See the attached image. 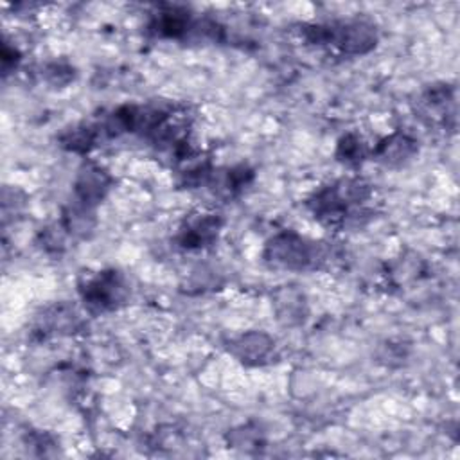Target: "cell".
I'll return each instance as SVG.
<instances>
[{
	"mask_svg": "<svg viewBox=\"0 0 460 460\" xmlns=\"http://www.w3.org/2000/svg\"><path fill=\"white\" fill-rule=\"evenodd\" d=\"M128 284L124 277L115 270H106L95 273L81 288V296L84 304L97 313L111 311L119 307L128 298Z\"/></svg>",
	"mask_w": 460,
	"mask_h": 460,
	"instance_id": "cell-2",
	"label": "cell"
},
{
	"mask_svg": "<svg viewBox=\"0 0 460 460\" xmlns=\"http://www.w3.org/2000/svg\"><path fill=\"white\" fill-rule=\"evenodd\" d=\"M377 43V32L365 20L323 25V45H334L347 54H367Z\"/></svg>",
	"mask_w": 460,
	"mask_h": 460,
	"instance_id": "cell-3",
	"label": "cell"
},
{
	"mask_svg": "<svg viewBox=\"0 0 460 460\" xmlns=\"http://www.w3.org/2000/svg\"><path fill=\"white\" fill-rule=\"evenodd\" d=\"M264 259L282 270H309L325 261V252L318 243L286 230L268 241Z\"/></svg>",
	"mask_w": 460,
	"mask_h": 460,
	"instance_id": "cell-1",
	"label": "cell"
},
{
	"mask_svg": "<svg viewBox=\"0 0 460 460\" xmlns=\"http://www.w3.org/2000/svg\"><path fill=\"white\" fill-rule=\"evenodd\" d=\"M275 309L280 320H284L286 323H296L304 318V309H305V302L300 291H296L295 288H282L277 291L275 295Z\"/></svg>",
	"mask_w": 460,
	"mask_h": 460,
	"instance_id": "cell-8",
	"label": "cell"
},
{
	"mask_svg": "<svg viewBox=\"0 0 460 460\" xmlns=\"http://www.w3.org/2000/svg\"><path fill=\"white\" fill-rule=\"evenodd\" d=\"M244 365H261L273 352V340L259 331L246 332L234 340L228 349Z\"/></svg>",
	"mask_w": 460,
	"mask_h": 460,
	"instance_id": "cell-6",
	"label": "cell"
},
{
	"mask_svg": "<svg viewBox=\"0 0 460 460\" xmlns=\"http://www.w3.org/2000/svg\"><path fill=\"white\" fill-rule=\"evenodd\" d=\"M336 155L340 160H343L347 164H358L365 156V144L361 142V138L358 135L349 133L340 140Z\"/></svg>",
	"mask_w": 460,
	"mask_h": 460,
	"instance_id": "cell-10",
	"label": "cell"
},
{
	"mask_svg": "<svg viewBox=\"0 0 460 460\" xmlns=\"http://www.w3.org/2000/svg\"><path fill=\"white\" fill-rule=\"evenodd\" d=\"M221 228V219L216 214H196L187 219L180 230L178 241L183 248L194 250L210 244Z\"/></svg>",
	"mask_w": 460,
	"mask_h": 460,
	"instance_id": "cell-4",
	"label": "cell"
},
{
	"mask_svg": "<svg viewBox=\"0 0 460 460\" xmlns=\"http://www.w3.org/2000/svg\"><path fill=\"white\" fill-rule=\"evenodd\" d=\"M79 325V314L66 304L49 307L41 316V329L45 332H70Z\"/></svg>",
	"mask_w": 460,
	"mask_h": 460,
	"instance_id": "cell-9",
	"label": "cell"
},
{
	"mask_svg": "<svg viewBox=\"0 0 460 460\" xmlns=\"http://www.w3.org/2000/svg\"><path fill=\"white\" fill-rule=\"evenodd\" d=\"M111 178L99 165H86L75 181V201L86 207H95L108 192Z\"/></svg>",
	"mask_w": 460,
	"mask_h": 460,
	"instance_id": "cell-5",
	"label": "cell"
},
{
	"mask_svg": "<svg viewBox=\"0 0 460 460\" xmlns=\"http://www.w3.org/2000/svg\"><path fill=\"white\" fill-rule=\"evenodd\" d=\"M415 151L417 142L411 137L404 133H394L376 147V158L385 165H401L408 162Z\"/></svg>",
	"mask_w": 460,
	"mask_h": 460,
	"instance_id": "cell-7",
	"label": "cell"
},
{
	"mask_svg": "<svg viewBox=\"0 0 460 460\" xmlns=\"http://www.w3.org/2000/svg\"><path fill=\"white\" fill-rule=\"evenodd\" d=\"M45 75L52 84H65L72 79V68L65 66L61 63H54V65L47 66Z\"/></svg>",
	"mask_w": 460,
	"mask_h": 460,
	"instance_id": "cell-11",
	"label": "cell"
}]
</instances>
